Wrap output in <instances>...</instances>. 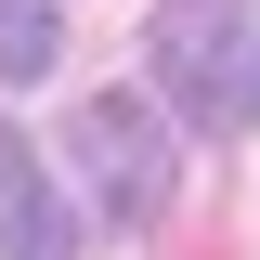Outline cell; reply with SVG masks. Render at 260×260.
Instances as JSON below:
<instances>
[{
	"label": "cell",
	"instance_id": "3957f363",
	"mask_svg": "<svg viewBox=\"0 0 260 260\" xmlns=\"http://www.w3.org/2000/svg\"><path fill=\"white\" fill-rule=\"evenodd\" d=\"M0 260H78V221H65V182L39 169V143L0 117Z\"/></svg>",
	"mask_w": 260,
	"mask_h": 260
},
{
	"label": "cell",
	"instance_id": "7a4b0ae2",
	"mask_svg": "<svg viewBox=\"0 0 260 260\" xmlns=\"http://www.w3.org/2000/svg\"><path fill=\"white\" fill-rule=\"evenodd\" d=\"M65 156H78V182H91V208L117 234H143L169 208V182H182V169H169V117L143 91H91L78 117H65Z\"/></svg>",
	"mask_w": 260,
	"mask_h": 260
},
{
	"label": "cell",
	"instance_id": "6da1fadb",
	"mask_svg": "<svg viewBox=\"0 0 260 260\" xmlns=\"http://www.w3.org/2000/svg\"><path fill=\"white\" fill-rule=\"evenodd\" d=\"M143 65H156V104L182 130H208V143L260 130V0H169Z\"/></svg>",
	"mask_w": 260,
	"mask_h": 260
},
{
	"label": "cell",
	"instance_id": "277c9868",
	"mask_svg": "<svg viewBox=\"0 0 260 260\" xmlns=\"http://www.w3.org/2000/svg\"><path fill=\"white\" fill-rule=\"evenodd\" d=\"M52 39H65L52 0H0V78H39V65H52Z\"/></svg>",
	"mask_w": 260,
	"mask_h": 260
}]
</instances>
